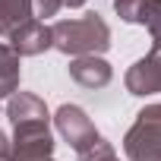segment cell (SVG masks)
Here are the masks:
<instances>
[{
  "label": "cell",
  "mask_w": 161,
  "mask_h": 161,
  "mask_svg": "<svg viewBox=\"0 0 161 161\" xmlns=\"http://www.w3.org/2000/svg\"><path fill=\"white\" fill-rule=\"evenodd\" d=\"M123 148L133 161H161V104H148L136 114Z\"/></svg>",
  "instance_id": "obj_2"
},
{
  "label": "cell",
  "mask_w": 161,
  "mask_h": 161,
  "mask_svg": "<svg viewBox=\"0 0 161 161\" xmlns=\"http://www.w3.org/2000/svg\"><path fill=\"white\" fill-rule=\"evenodd\" d=\"M32 3H35V19L38 16H54L63 3H60V0H32Z\"/></svg>",
  "instance_id": "obj_12"
},
{
  "label": "cell",
  "mask_w": 161,
  "mask_h": 161,
  "mask_svg": "<svg viewBox=\"0 0 161 161\" xmlns=\"http://www.w3.org/2000/svg\"><path fill=\"white\" fill-rule=\"evenodd\" d=\"M60 3H63V7H82L86 0H60Z\"/></svg>",
  "instance_id": "obj_14"
},
{
  "label": "cell",
  "mask_w": 161,
  "mask_h": 161,
  "mask_svg": "<svg viewBox=\"0 0 161 161\" xmlns=\"http://www.w3.org/2000/svg\"><path fill=\"white\" fill-rule=\"evenodd\" d=\"M10 47L19 54V57H32V54H41L51 47V29L41 22V19H32L25 25H19L13 35H10Z\"/></svg>",
  "instance_id": "obj_7"
},
{
  "label": "cell",
  "mask_w": 161,
  "mask_h": 161,
  "mask_svg": "<svg viewBox=\"0 0 161 161\" xmlns=\"http://www.w3.org/2000/svg\"><path fill=\"white\" fill-rule=\"evenodd\" d=\"M19 89V54L10 44H0V101Z\"/></svg>",
  "instance_id": "obj_10"
},
{
  "label": "cell",
  "mask_w": 161,
  "mask_h": 161,
  "mask_svg": "<svg viewBox=\"0 0 161 161\" xmlns=\"http://www.w3.org/2000/svg\"><path fill=\"white\" fill-rule=\"evenodd\" d=\"M126 89L130 95H155L161 92V54H148L136 60L126 73Z\"/></svg>",
  "instance_id": "obj_6"
},
{
  "label": "cell",
  "mask_w": 161,
  "mask_h": 161,
  "mask_svg": "<svg viewBox=\"0 0 161 161\" xmlns=\"http://www.w3.org/2000/svg\"><path fill=\"white\" fill-rule=\"evenodd\" d=\"M51 47L73 57H95L111 47V29L95 13H86L79 19H60L51 25Z\"/></svg>",
  "instance_id": "obj_1"
},
{
  "label": "cell",
  "mask_w": 161,
  "mask_h": 161,
  "mask_svg": "<svg viewBox=\"0 0 161 161\" xmlns=\"http://www.w3.org/2000/svg\"><path fill=\"white\" fill-rule=\"evenodd\" d=\"M114 10L126 22L148 25L152 54H161V0H114Z\"/></svg>",
  "instance_id": "obj_5"
},
{
  "label": "cell",
  "mask_w": 161,
  "mask_h": 161,
  "mask_svg": "<svg viewBox=\"0 0 161 161\" xmlns=\"http://www.w3.org/2000/svg\"><path fill=\"white\" fill-rule=\"evenodd\" d=\"M13 130H16V139H13L10 161H51L54 139H51V130H47V117L16 120Z\"/></svg>",
  "instance_id": "obj_3"
},
{
  "label": "cell",
  "mask_w": 161,
  "mask_h": 161,
  "mask_svg": "<svg viewBox=\"0 0 161 161\" xmlns=\"http://www.w3.org/2000/svg\"><path fill=\"white\" fill-rule=\"evenodd\" d=\"M69 76L82 89H104L111 82V66L101 57H76L69 63Z\"/></svg>",
  "instance_id": "obj_8"
},
{
  "label": "cell",
  "mask_w": 161,
  "mask_h": 161,
  "mask_svg": "<svg viewBox=\"0 0 161 161\" xmlns=\"http://www.w3.org/2000/svg\"><path fill=\"white\" fill-rule=\"evenodd\" d=\"M79 161H120L117 155H114V148H111V142H98V145H92L89 152H82L79 155Z\"/></svg>",
  "instance_id": "obj_11"
},
{
  "label": "cell",
  "mask_w": 161,
  "mask_h": 161,
  "mask_svg": "<svg viewBox=\"0 0 161 161\" xmlns=\"http://www.w3.org/2000/svg\"><path fill=\"white\" fill-rule=\"evenodd\" d=\"M57 130H60V136L76 148V155H82V152H89L92 145H98L101 142V133L95 130V123L86 117V111L82 108H76V104H63L60 111H57Z\"/></svg>",
  "instance_id": "obj_4"
},
{
  "label": "cell",
  "mask_w": 161,
  "mask_h": 161,
  "mask_svg": "<svg viewBox=\"0 0 161 161\" xmlns=\"http://www.w3.org/2000/svg\"><path fill=\"white\" fill-rule=\"evenodd\" d=\"M35 19V3L32 0H0V35L10 38L19 25Z\"/></svg>",
  "instance_id": "obj_9"
},
{
  "label": "cell",
  "mask_w": 161,
  "mask_h": 161,
  "mask_svg": "<svg viewBox=\"0 0 161 161\" xmlns=\"http://www.w3.org/2000/svg\"><path fill=\"white\" fill-rule=\"evenodd\" d=\"M0 161H10V142L3 133H0Z\"/></svg>",
  "instance_id": "obj_13"
}]
</instances>
